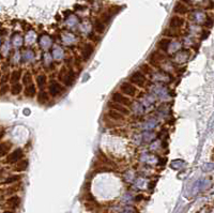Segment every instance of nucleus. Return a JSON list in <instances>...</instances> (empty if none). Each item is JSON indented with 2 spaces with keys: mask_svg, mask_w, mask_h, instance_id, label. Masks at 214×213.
Here are the masks:
<instances>
[{
  "mask_svg": "<svg viewBox=\"0 0 214 213\" xmlns=\"http://www.w3.org/2000/svg\"><path fill=\"white\" fill-rule=\"evenodd\" d=\"M23 157H24V152H23V150L20 149V148H18V149H15L14 151H12L9 155H8L7 163H9V164H14V163H17L19 160H22Z\"/></svg>",
  "mask_w": 214,
  "mask_h": 213,
  "instance_id": "1",
  "label": "nucleus"
},
{
  "mask_svg": "<svg viewBox=\"0 0 214 213\" xmlns=\"http://www.w3.org/2000/svg\"><path fill=\"white\" fill-rule=\"evenodd\" d=\"M120 91L122 94L129 95V97H134L136 94V88L133 86L131 83H122L120 86Z\"/></svg>",
  "mask_w": 214,
  "mask_h": 213,
  "instance_id": "2",
  "label": "nucleus"
},
{
  "mask_svg": "<svg viewBox=\"0 0 214 213\" xmlns=\"http://www.w3.org/2000/svg\"><path fill=\"white\" fill-rule=\"evenodd\" d=\"M130 82L137 86H139V87H142L146 83V77L142 72H134V73L131 75V77H130Z\"/></svg>",
  "mask_w": 214,
  "mask_h": 213,
  "instance_id": "3",
  "label": "nucleus"
},
{
  "mask_svg": "<svg viewBox=\"0 0 214 213\" xmlns=\"http://www.w3.org/2000/svg\"><path fill=\"white\" fill-rule=\"evenodd\" d=\"M111 100H113V102H116L118 104H121V105H131L132 102L129 100V98H126L124 94H122L121 92H116L113 94V97H111Z\"/></svg>",
  "mask_w": 214,
  "mask_h": 213,
  "instance_id": "4",
  "label": "nucleus"
},
{
  "mask_svg": "<svg viewBox=\"0 0 214 213\" xmlns=\"http://www.w3.org/2000/svg\"><path fill=\"white\" fill-rule=\"evenodd\" d=\"M48 91H49V93H51V95H53V97H57V95H59L61 92L64 91V88L62 87V86L60 85L59 83L53 82L51 85H49Z\"/></svg>",
  "mask_w": 214,
  "mask_h": 213,
  "instance_id": "5",
  "label": "nucleus"
},
{
  "mask_svg": "<svg viewBox=\"0 0 214 213\" xmlns=\"http://www.w3.org/2000/svg\"><path fill=\"white\" fill-rule=\"evenodd\" d=\"M108 107H110L111 109H114V110L118 111V113H120V114H122V115H129L130 114V110L127 109L124 105H121V104H118L116 102H109Z\"/></svg>",
  "mask_w": 214,
  "mask_h": 213,
  "instance_id": "6",
  "label": "nucleus"
},
{
  "mask_svg": "<svg viewBox=\"0 0 214 213\" xmlns=\"http://www.w3.org/2000/svg\"><path fill=\"white\" fill-rule=\"evenodd\" d=\"M184 24V19L180 16H173L169 22V26L170 28H180Z\"/></svg>",
  "mask_w": 214,
  "mask_h": 213,
  "instance_id": "7",
  "label": "nucleus"
},
{
  "mask_svg": "<svg viewBox=\"0 0 214 213\" xmlns=\"http://www.w3.org/2000/svg\"><path fill=\"white\" fill-rule=\"evenodd\" d=\"M12 148V144L9 141H4L0 144V157L7 155V153L10 151V149Z\"/></svg>",
  "mask_w": 214,
  "mask_h": 213,
  "instance_id": "8",
  "label": "nucleus"
},
{
  "mask_svg": "<svg viewBox=\"0 0 214 213\" xmlns=\"http://www.w3.org/2000/svg\"><path fill=\"white\" fill-rule=\"evenodd\" d=\"M35 92H36V87L35 85H33L32 83L29 85H27V87H26L25 89V95L27 98H33L35 95Z\"/></svg>",
  "mask_w": 214,
  "mask_h": 213,
  "instance_id": "9",
  "label": "nucleus"
},
{
  "mask_svg": "<svg viewBox=\"0 0 214 213\" xmlns=\"http://www.w3.org/2000/svg\"><path fill=\"white\" fill-rule=\"evenodd\" d=\"M174 11L176 13H178V14H185V13H187V11H189V9H187V7L185 6V4L181 3V2H178V3L174 6Z\"/></svg>",
  "mask_w": 214,
  "mask_h": 213,
  "instance_id": "10",
  "label": "nucleus"
},
{
  "mask_svg": "<svg viewBox=\"0 0 214 213\" xmlns=\"http://www.w3.org/2000/svg\"><path fill=\"white\" fill-rule=\"evenodd\" d=\"M20 77H22V71H20V70H15V71H13L11 73L10 82H11L12 84H16V83H18V80L20 79Z\"/></svg>",
  "mask_w": 214,
  "mask_h": 213,
  "instance_id": "11",
  "label": "nucleus"
},
{
  "mask_svg": "<svg viewBox=\"0 0 214 213\" xmlns=\"http://www.w3.org/2000/svg\"><path fill=\"white\" fill-rule=\"evenodd\" d=\"M28 167V161L27 160H19L17 162L16 166H15L14 170L15 171H24L27 169Z\"/></svg>",
  "mask_w": 214,
  "mask_h": 213,
  "instance_id": "12",
  "label": "nucleus"
},
{
  "mask_svg": "<svg viewBox=\"0 0 214 213\" xmlns=\"http://www.w3.org/2000/svg\"><path fill=\"white\" fill-rule=\"evenodd\" d=\"M93 53V46L91 45V44H87V45L83 47V59H86L87 60L89 57L92 55Z\"/></svg>",
  "mask_w": 214,
  "mask_h": 213,
  "instance_id": "13",
  "label": "nucleus"
},
{
  "mask_svg": "<svg viewBox=\"0 0 214 213\" xmlns=\"http://www.w3.org/2000/svg\"><path fill=\"white\" fill-rule=\"evenodd\" d=\"M94 29L96 32H99V33L104 32V30H105V24H104L103 20H100V19L96 20L94 24Z\"/></svg>",
  "mask_w": 214,
  "mask_h": 213,
  "instance_id": "14",
  "label": "nucleus"
},
{
  "mask_svg": "<svg viewBox=\"0 0 214 213\" xmlns=\"http://www.w3.org/2000/svg\"><path fill=\"white\" fill-rule=\"evenodd\" d=\"M23 90V86L20 84H13L12 88H11V93L13 95H18Z\"/></svg>",
  "mask_w": 214,
  "mask_h": 213,
  "instance_id": "15",
  "label": "nucleus"
},
{
  "mask_svg": "<svg viewBox=\"0 0 214 213\" xmlns=\"http://www.w3.org/2000/svg\"><path fill=\"white\" fill-rule=\"evenodd\" d=\"M46 80H47V78H46L45 74H40L36 77V83H38V86L40 88H43L46 85Z\"/></svg>",
  "mask_w": 214,
  "mask_h": 213,
  "instance_id": "16",
  "label": "nucleus"
},
{
  "mask_svg": "<svg viewBox=\"0 0 214 213\" xmlns=\"http://www.w3.org/2000/svg\"><path fill=\"white\" fill-rule=\"evenodd\" d=\"M19 202H20V199L18 198L17 196H13L9 199V200H8V205L12 208H16V207H18Z\"/></svg>",
  "mask_w": 214,
  "mask_h": 213,
  "instance_id": "17",
  "label": "nucleus"
},
{
  "mask_svg": "<svg viewBox=\"0 0 214 213\" xmlns=\"http://www.w3.org/2000/svg\"><path fill=\"white\" fill-rule=\"evenodd\" d=\"M108 115H109V117H110V118L116 119V120H122V119H123V116H122V114H120V113H118V111H116V110H114V109H111L110 111H109Z\"/></svg>",
  "mask_w": 214,
  "mask_h": 213,
  "instance_id": "18",
  "label": "nucleus"
},
{
  "mask_svg": "<svg viewBox=\"0 0 214 213\" xmlns=\"http://www.w3.org/2000/svg\"><path fill=\"white\" fill-rule=\"evenodd\" d=\"M23 82H24V84H26V85L31 84V82H32V77H31V74L29 73V72H27V73L25 74L24 78H23Z\"/></svg>",
  "mask_w": 214,
  "mask_h": 213,
  "instance_id": "19",
  "label": "nucleus"
},
{
  "mask_svg": "<svg viewBox=\"0 0 214 213\" xmlns=\"http://www.w3.org/2000/svg\"><path fill=\"white\" fill-rule=\"evenodd\" d=\"M47 100H48L47 94H46V93H44V92H41L40 95H39V102H40L41 104H44V103L47 102Z\"/></svg>",
  "mask_w": 214,
  "mask_h": 213,
  "instance_id": "20",
  "label": "nucleus"
},
{
  "mask_svg": "<svg viewBox=\"0 0 214 213\" xmlns=\"http://www.w3.org/2000/svg\"><path fill=\"white\" fill-rule=\"evenodd\" d=\"M10 90V87L8 85H2V87L0 88V95H4L8 91Z\"/></svg>",
  "mask_w": 214,
  "mask_h": 213,
  "instance_id": "21",
  "label": "nucleus"
},
{
  "mask_svg": "<svg viewBox=\"0 0 214 213\" xmlns=\"http://www.w3.org/2000/svg\"><path fill=\"white\" fill-rule=\"evenodd\" d=\"M169 43H170V41L169 40H162L161 43H160V46L162 49H167V47H168Z\"/></svg>",
  "mask_w": 214,
  "mask_h": 213,
  "instance_id": "22",
  "label": "nucleus"
},
{
  "mask_svg": "<svg viewBox=\"0 0 214 213\" xmlns=\"http://www.w3.org/2000/svg\"><path fill=\"white\" fill-rule=\"evenodd\" d=\"M18 179H19V176H13V177H11V178L7 179L6 183H12V182H14V181L18 180Z\"/></svg>",
  "mask_w": 214,
  "mask_h": 213,
  "instance_id": "23",
  "label": "nucleus"
},
{
  "mask_svg": "<svg viewBox=\"0 0 214 213\" xmlns=\"http://www.w3.org/2000/svg\"><path fill=\"white\" fill-rule=\"evenodd\" d=\"M8 77H9V75H8V74L3 75V77H2V79H1V85H6V83L8 80Z\"/></svg>",
  "mask_w": 214,
  "mask_h": 213,
  "instance_id": "24",
  "label": "nucleus"
},
{
  "mask_svg": "<svg viewBox=\"0 0 214 213\" xmlns=\"http://www.w3.org/2000/svg\"><path fill=\"white\" fill-rule=\"evenodd\" d=\"M3 131H0V140H1V138H2V137H3Z\"/></svg>",
  "mask_w": 214,
  "mask_h": 213,
  "instance_id": "25",
  "label": "nucleus"
},
{
  "mask_svg": "<svg viewBox=\"0 0 214 213\" xmlns=\"http://www.w3.org/2000/svg\"><path fill=\"white\" fill-rule=\"evenodd\" d=\"M181 1H183V2H186V3H190L192 0H181Z\"/></svg>",
  "mask_w": 214,
  "mask_h": 213,
  "instance_id": "26",
  "label": "nucleus"
},
{
  "mask_svg": "<svg viewBox=\"0 0 214 213\" xmlns=\"http://www.w3.org/2000/svg\"><path fill=\"white\" fill-rule=\"evenodd\" d=\"M4 213H14L13 211H4Z\"/></svg>",
  "mask_w": 214,
  "mask_h": 213,
  "instance_id": "27",
  "label": "nucleus"
}]
</instances>
